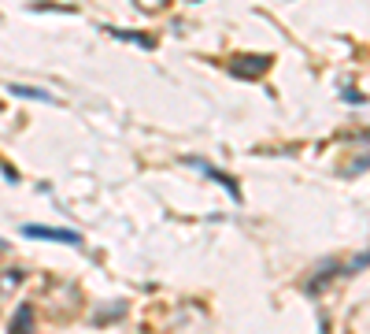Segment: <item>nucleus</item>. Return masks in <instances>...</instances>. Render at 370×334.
<instances>
[{"label": "nucleus", "mask_w": 370, "mask_h": 334, "mask_svg": "<svg viewBox=\"0 0 370 334\" xmlns=\"http://www.w3.org/2000/svg\"><path fill=\"white\" fill-rule=\"evenodd\" d=\"M26 238H45V242H63V245H82V234L67 227H41V223H23Z\"/></svg>", "instance_id": "1"}, {"label": "nucleus", "mask_w": 370, "mask_h": 334, "mask_svg": "<svg viewBox=\"0 0 370 334\" xmlns=\"http://www.w3.org/2000/svg\"><path fill=\"white\" fill-rule=\"evenodd\" d=\"M185 164H189V167H196V171H204L212 182H218V186H223V190L229 193V197H237V201H241V186H237V179H229L226 171H218V167L204 164V160H185Z\"/></svg>", "instance_id": "2"}, {"label": "nucleus", "mask_w": 370, "mask_h": 334, "mask_svg": "<svg viewBox=\"0 0 370 334\" xmlns=\"http://www.w3.org/2000/svg\"><path fill=\"white\" fill-rule=\"evenodd\" d=\"M267 67H271V56H241V60H234V75L256 78V75H263Z\"/></svg>", "instance_id": "3"}, {"label": "nucleus", "mask_w": 370, "mask_h": 334, "mask_svg": "<svg viewBox=\"0 0 370 334\" xmlns=\"http://www.w3.org/2000/svg\"><path fill=\"white\" fill-rule=\"evenodd\" d=\"M15 97H30V101H45V104H56V97H48L45 90H34V86H12Z\"/></svg>", "instance_id": "4"}, {"label": "nucleus", "mask_w": 370, "mask_h": 334, "mask_svg": "<svg viewBox=\"0 0 370 334\" xmlns=\"http://www.w3.org/2000/svg\"><path fill=\"white\" fill-rule=\"evenodd\" d=\"M107 34H115L119 41H134V45H141V48H152V45H156L152 37H141L137 30H107Z\"/></svg>", "instance_id": "5"}, {"label": "nucleus", "mask_w": 370, "mask_h": 334, "mask_svg": "<svg viewBox=\"0 0 370 334\" xmlns=\"http://www.w3.org/2000/svg\"><path fill=\"white\" fill-rule=\"evenodd\" d=\"M30 320H34V312H30V304H23V308L15 312V320H12V331H19V327H26Z\"/></svg>", "instance_id": "6"}, {"label": "nucleus", "mask_w": 370, "mask_h": 334, "mask_svg": "<svg viewBox=\"0 0 370 334\" xmlns=\"http://www.w3.org/2000/svg\"><path fill=\"white\" fill-rule=\"evenodd\" d=\"M345 101H356V104H363V93H356V90H345Z\"/></svg>", "instance_id": "7"}]
</instances>
